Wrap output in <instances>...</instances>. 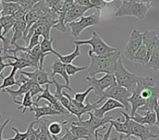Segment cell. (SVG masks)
Listing matches in <instances>:
<instances>
[{
  "label": "cell",
  "mask_w": 159,
  "mask_h": 140,
  "mask_svg": "<svg viewBox=\"0 0 159 140\" xmlns=\"http://www.w3.org/2000/svg\"><path fill=\"white\" fill-rule=\"evenodd\" d=\"M1 16L15 15L21 9V7L19 4L7 0H1Z\"/></svg>",
  "instance_id": "obj_24"
},
{
  "label": "cell",
  "mask_w": 159,
  "mask_h": 140,
  "mask_svg": "<svg viewBox=\"0 0 159 140\" xmlns=\"http://www.w3.org/2000/svg\"><path fill=\"white\" fill-rule=\"evenodd\" d=\"M130 132H129V138L135 137L138 138L139 140H149L151 138H157L158 136L152 132L150 130L151 126H146L144 125H141L135 121H133L130 118Z\"/></svg>",
  "instance_id": "obj_12"
},
{
  "label": "cell",
  "mask_w": 159,
  "mask_h": 140,
  "mask_svg": "<svg viewBox=\"0 0 159 140\" xmlns=\"http://www.w3.org/2000/svg\"><path fill=\"white\" fill-rule=\"evenodd\" d=\"M124 134H120V136H119V139L118 140H139V139H135V138H124ZM117 138H113V139H110V140H116Z\"/></svg>",
  "instance_id": "obj_48"
},
{
  "label": "cell",
  "mask_w": 159,
  "mask_h": 140,
  "mask_svg": "<svg viewBox=\"0 0 159 140\" xmlns=\"http://www.w3.org/2000/svg\"><path fill=\"white\" fill-rule=\"evenodd\" d=\"M62 123H59V122H53L51 124L48 125V132L51 136H60V134L62 131Z\"/></svg>",
  "instance_id": "obj_36"
},
{
  "label": "cell",
  "mask_w": 159,
  "mask_h": 140,
  "mask_svg": "<svg viewBox=\"0 0 159 140\" xmlns=\"http://www.w3.org/2000/svg\"><path fill=\"white\" fill-rule=\"evenodd\" d=\"M17 71H18L17 68L12 67L10 73L7 77H4L3 74H0V77L2 79V85H1V87H0L1 90H4L6 88H9V87H11L13 85H18V86L20 85V84L19 83V81L18 80L17 81L15 80V74H16Z\"/></svg>",
  "instance_id": "obj_25"
},
{
  "label": "cell",
  "mask_w": 159,
  "mask_h": 140,
  "mask_svg": "<svg viewBox=\"0 0 159 140\" xmlns=\"http://www.w3.org/2000/svg\"><path fill=\"white\" fill-rule=\"evenodd\" d=\"M129 103L131 105V111H130V113L129 115L130 116H133L137 113V112L142 109L145 103H146V100L141 96V94L137 91H134L131 95V97L129 98Z\"/></svg>",
  "instance_id": "obj_23"
},
{
  "label": "cell",
  "mask_w": 159,
  "mask_h": 140,
  "mask_svg": "<svg viewBox=\"0 0 159 140\" xmlns=\"http://www.w3.org/2000/svg\"><path fill=\"white\" fill-rule=\"evenodd\" d=\"M120 1H123V0H120ZM141 1L146 2V3H152V2H153V0H141Z\"/></svg>",
  "instance_id": "obj_50"
},
{
  "label": "cell",
  "mask_w": 159,
  "mask_h": 140,
  "mask_svg": "<svg viewBox=\"0 0 159 140\" xmlns=\"http://www.w3.org/2000/svg\"><path fill=\"white\" fill-rule=\"evenodd\" d=\"M152 4L141 0H123L121 6L115 13L116 18L135 17L140 20H144L147 12L151 9Z\"/></svg>",
  "instance_id": "obj_2"
},
{
  "label": "cell",
  "mask_w": 159,
  "mask_h": 140,
  "mask_svg": "<svg viewBox=\"0 0 159 140\" xmlns=\"http://www.w3.org/2000/svg\"><path fill=\"white\" fill-rule=\"evenodd\" d=\"M9 122H10V119H7V120H6V121L2 124L1 129H0V140H5V138H4V129L6 128V125H7Z\"/></svg>",
  "instance_id": "obj_47"
},
{
  "label": "cell",
  "mask_w": 159,
  "mask_h": 140,
  "mask_svg": "<svg viewBox=\"0 0 159 140\" xmlns=\"http://www.w3.org/2000/svg\"><path fill=\"white\" fill-rule=\"evenodd\" d=\"M88 114H89V118L87 121H83V120L77 121V122H69L68 121V123H70V124H72L74 125H79V126L86 127L90 132V134L94 137V135H95V133H96L97 130L104 127L105 125L110 124V122L113 120V117L112 116L104 117V118H99V117L95 116L92 112H89Z\"/></svg>",
  "instance_id": "obj_7"
},
{
  "label": "cell",
  "mask_w": 159,
  "mask_h": 140,
  "mask_svg": "<svg viewBox=\"0 0 159 140\" xmlns=\"http://www.w3.org/2000/svg\"><path fill=\"white\" fill-rule=\"evenodd\" d=\"M106 4L107 3H112V2H114V1H116V0H103Z\"/></svg>",
  "instance_id": "obj_51"
},
{
  "label": "cell",
  "mask_w": 159,
  "mask_h": 140,
  "mask_svg": "<svg viewBox=\"0 0 159 140\" xmlns=\"http://www.w3.org/2000/svg\"><path fill=\"white\" fill-rule=\"evenodd\" d=\"M52 9H50L45 0H41L40 2H38L30 11L27 12L26 16H25V20H26V23H27V27H26V31L24 33V36L27 34L28 31L30 30V28L37 21L39 20L41 18H43L44 16L48 15ZM23 36V37H24ZM23 39V38H22Z\"/></svg>",
  "instance_id": "obj_10"
},
{
  "label": "cell",
  "mask_w": 159,
  "mask_h": 140,
  "mask_svg": "<svg viewBox=\"0 0 159 140\" xmlns=\"http://www.w3.org/2000/svg\"><path fill=\"white\" fill-rule=\"evenodd\" d=\"M63 94L65 96L68 97L69 100H70V103L69 105L67 106V110L68 112H70V114L72 115H75L77 117L78 121H81V117L82 115H84L85 113H89L92 111H94L95 109L99 108V104L97 102H94V103H89V101L87 100L86 104H82V103H79L77 102L76 100L74 99V98H72L69 94H67L66 92L63 91Z\"/></svg>",
  "instance_id": "obj_9"
},
{
  "label": "cell",
  "mask_w": 159,
  "mask_h": 140,
  "mask_svg": "<svg viewBox=\"0 0 159 140\" xmlns=\"http://www.w3.org/2000/svg\"><path fill=\"white\" fill-rule=\"evenodd\" d=\"M61 1V0H45L47 6H48L50 9L54 10V11H55L56 7H58V5L60 4Z\"/></svg>",
  "instance_id": "obj_45"
},
{
  "label": "cell",
  "mask_w": 159,
  "mask_h": 140,
  "mask_svg": "<svg viewBox=\"0 0 159 140\" xmlns=\"http://www.w3.org/2000/svg\"><path fill=\"white\" fill-rule=\"evenodd\" d=\"M75 4L80 5L83 7H90L91 9L95 8L94 6L91 4V0H75Z\"/></svg>",
  "instance_id": "obj_44"
},
{
  "label": "cell",
  "mask_w": 159,
  "mask_h": 140,
  "mask_svg": "<svg viewBox=\"0 0 159 140\" xmlns=\"http://www.w3.org/2000/svg\"><path fill=\"white\" fill-rule=\"evenodd\" d=\"M90 64L88 69L89 76L93 77L99 73L114 74L116 61L121 58V52L119 50L102 56L91 55Z\"/></svg>",
  "instance_id": "obj_1"
},
{
  "label": "cell",
  "mask_w": 159,
  "mask_h": 140,
  "mask_svg": "<svg viewBox=\"0 0 159 140\" xmlns=\"http://www.w3.org/2000/svg\"><path fill=\"white\" fill-rule=\"evenodd\" d=\"M114 74H115L116 83L119 85L127 88L130 93H133L135 91L137 85L142 78V76H139L133 72H130L124 66V63L121 58H119L118 60L116 61Z\"/></svg>",
  "instance_id": "obj_3"
},
{
  "label": "cell",
  "mask_w": 159,
  "mask_h": 140,
  "mask_svg": "<svg viewBox=\"0 0 159 140\" xmlns=\"http://www.w3.org/2000/svg\"><path fill=\"white\" fill-rule=\"evenodd\" d=\"M39 37H40V35H38L37 33H34L33 34V36L31 37V39H30V43H29V45L28 46H26V47H27V50H28V52H30L34 46H36L37 45H39L40 43H39Z\"/></svg>",
  "instance_id": "obj_42"
},
{
  "label": "cell",
  "mask_w": 159,
  "mask_h": 140,
  "mask_svg": "<svg viewBox=\"0 0 159 140\" xmlns=\"http://www.w3.org/2000/svg\"><path fill=\"white\" fill-rule=\"evenodd\" d=\"M101 21V10H96L89 16H83L78 20L73 21L68 24L71 34L74 37H78L81 33L89 27L99 25Z\"/></svg>",
  "instance_id": "obj_6"
},
{
  "label": "cell",
  "mask_w": 159,
  "mask_h": 140,
  "mask_svg": "<svg viewBox=\"0 0 159 140\" xmlns=\"http://www.w3.org/2000/svg\"><path fill=\"white\" fill-rule=\"evenodd\" d=\"M88 69H89V67H86V66H75L73 64L66 65V70H67V73L69 76H74L76 73H78L82 71L88 70Z\"/></svg>",
  "instance_id": "obj_38"
},
{
  "label": "cell",
  "mask_w": 159,
  "mask_h": 140,
  "mask_svg": "<svg viewBox=\"0 0 159 140\" xmlns=\"http://www.w3.org/2000/svg\"><path fill=\"white\" fill-rule=\"evenodd\" d=\"M53 42H54L53 38H50V39L43 38V40L40 42V46H41L42 51L44 53H51V54H54L55 56H57L59 53L53 48Z\"/></svg>",
  "instance_id": "obj_33"
},
{
  "label": "cell",
  "mask_w": 159,
  "mask_h": 140,
  "mask_svg": "<svg viewBox=\"0 0 159 140\" xmlns=\"http://www.w3.org/2000/svg\"><path fill=\"white\" fill-rule=\"evenodd\" d=\"M155 112H157V126L158 127V129H159V107L157 106V108H156V110H155Z\"/></svg>",
  "instance_id": "obj_49"
},
{
  "label": "cell",
  "mask_w": 159,
  "mask_h": 140,
  "mask_svg": "<svg viewBox=\"0 0 159 140\" xmlns=\"http://www.w3.org/2000/svg\"><path fill=\"white\" fill-rule=\"evenodd\" d=\"M43 91H44V88H42V86L40 85H38L35 82L33 83L32 87H31V90H30V93H31V96L33 97V98L35 96H39L41 93H43Z\"/></svg>",
  "instance_id": "obj_40"
},
{
  "label": "cell",
  "mask_w": 159,
  "mask_h": 140,
  "mask_svg": "<svg viewBox=\"0 0 159 140\" xmlns=\"http://www.w3.org/2000/svg\"><path fill=\"white\" fill-rule=\"evenodd\" d=\"M20 72H21L22 74L27 76L29 79L33 80L34 82L37 83L40 85H52L53 84V81L49 80L48 72H46L44 69L43 70L37 69V70H34V72H28L25 71H20Z\"/></svg>",
  "instance_id": "obj_13"
},
{
  "label": "cell",
  "mask_w": 159,
  "mask_h": 140,
  "mask_svg": "<svg viewBox=\"0 0 159 140\" xmlns=\"http://www.w3.org/2000/svg\"><path fill=\"white\" fill-rule=\"evenodd\" d=\"M13 102L15 104H19L20 107L18 108L19 111L22 110V113H25L26 110L29 109L31 112L33 111V108L34 106V102L33 101V97L31 96V93L28 92L23 96L22 101H19V100H13Z\"/></svg>",
  "instance_id": "obj_28"
},
{
  "label": "cell",
  "mask_w": 159,
  "mask_h": 140,
  "mask_svg": "<svg viewBox=\"0 0 159 140\" xmlns=\"http://www.w3.org/2000/svg\"><path fill=\"white\" fill-rule=\"evenodd\" d=\"M63 125H69V127H70V130L71 132L73 133V135L77 138L78 140L80 139H85L89 140L91 138H94L90 132L84 126H79V125H74L70 123H68V121H65V122H62Z\"/></svg>",
  "instance_id": "obj_22"
},
{
  "label": "cell",
  "mask_w": 159,
  "mask_h": 140,
  "mask_svg": "<svg viewBox=\"0 0 159 140\" xmlns=\"http://www.w3.org/2000/svg\"><path fill=\"white\" fill-rule=\"evenodd\" d=\"M11 130L15 133L14 138H12L11 140H26L27 137H28V130H26L24 133L20 132L17 128L15 127H11Z\"/></svg>",
  "instance_id": "obj_41"
},
{
  "label": "cell",
  "mask_w": 159,
  "mask_h": 140,
  "mask_svg": "<svg viewBox=\"0 0 159 140\" xmlns=\"http://www.w3.org/2000/svg\"><path fill=\"white\" fill-rule=\"evenodd\" d=\"M7 1H9V0H7Z\"/></svg>",
  "instance_id": "obj_53"
},
{
  "label": "cell",
  "mask_w": 159,
  "mask_h": 140,
  "mask_svg": "<svg viewBox=\"0 0 159 140\" xmlns=\"http://www.w3.org/2000/svg\"><path fill=\"white\" fill-rule=\"evenodd\" d=\"M146 69H151L154 71H159V38L157 46L151 55L149 63L145 66Z\"/></svg>",
  "instance_id": "obj_30"
},
{
  "label": "cell",
  "mask_w": 159,
  "mask_h": 140,
  "mask_svg": "<svg viewBox=\"0 0 159 140\" xmlns=\"http://www.w3.org/2000/svg\"><path fill=\"white\" fill-rule=\"evenodd\" d=\"M113 128H114V127L110 125V126H109L107 132H106L104 135L100 134V137L102 138V140H110V135H111V132H112V129H113Z\"/></svg>",
  "instance_id": "obj_46"
},
{
  "label": "cell",
  "mask_w": 159,
  "mask_h": 140,
  "mask_svg": "<svg viewBox=\"0 0 159 140\" xmlns=\"http://www.w3.org/2000/svg\"><path fill=\"white\" fill-rule=\"evenodd\" d=\"M75 45L78 46H83V45H89L91 46V49L89 50V57L91 55H97V56H102V55H107L113 52L117 51L118 49L116 47H113L109 46L107 43L104 42V40L96 33L93 32L92 35L89 39L86 40H75L74 41Z\"/></svg>",
  "instance_id": "obj_5"
},
{
  "label": "cell",
  "mask_w": 159,
  "mask_h": 140,
  "mask_svg": "<svg viewBox=\"0 0 159 140\" xmlns=\"http://www.w3.org/2000/svg\"><path fill=\"white\" fill-rule=\"evenodd\" d=\"M92 91H93V88L89 86V87L86 91H84V92L75 93V94H74V99L76 100V101L79 102V103L85 104V102H87V98H88L89 94H90V92H92Z\"/></svg>",
  "instance_id": "obj_37"
},
{
  "label": "cell",
  "mask_w": 159,
  "mask_h": 140,
  "mask_svg": "<svg viewBox=\"0 0 159 140\" xmlns=\"http://www.w3.org/2000/svg\"><path fill=\"white\" fill-rule=\"evenodd\" d=\"M159 35L157 33L155 30H147L143 33V44L146 46L150 58L151 55L157 46V43L158 41Z\"/></svg>",
  "instance_id": "obj_17"
},
{
  "label": "cell",
  "mask_w": 159,
  "mask_h": 140,
  "mask_svg": "<svg viewBox=\"0 0 159 140\" xmlns=\"http://www.w3.org/2000/svg\"><path fill=\"white\" fill-rule=\"evenodd\" d=\"M42 99L47 100V101L48 102L49 105H53V104H55L56 102L59 101V100L55 98L54 94H51V93H50V91H49V85H45V88H44L43 93H41V94L37 97V98H36V100H35V103L37 104V103H38L40 100H42Z\"/></svg>",
  "instance_id": "obj_31"
},
{
  "label": "cell",
  "mask_w": 159,
  "mask_h": 140,
  "mask_svg": "<svg viewBox=\"0 0 159 140\" xmlns=\"http://www.w3.org/2000/svg\"><path fill=\"white\" fill-rule=\"evenodd\" d=\"M130 118L141 124V125H148V126H154L157 125V112H146L144 115H140L138 112L133 115L130 116Z\"/></svg>",
  "instance_id": "obj_20"
},
{
  "label": "cell",
  "mask_w": 159,
  "mask_h": 140,
  "mask_svg": "<svg viewBox=\"0 0 159 140\" xmlns=\"http://www.w3.org/2000/svg\"><path fill=\"white\" fill-rule=\"evenodd\" d=\"M150 60V55L149 52L146 48V46L143 44L142 46L139 48V50L137 51V53L135 54L133 62L141 64L143 66H146L149 63Z\"/></svg>",
  "instance_id": "obj_26"
},
{
  "label": "cell",
  "mask_w": 159,
  "mask_h": 140,
  "mask_svg": "<svg viewBox=\"0 0 159 140\" xmlns=\"http://www.w3.org/2000/svg\"><path fill=\"white\" fill-rule=\"evenodd\" d=\"M81 55L80 53V46L78 45H75V50L70 53V54H67V55H61L60 53L56 56L62 63L64 64H72V62Z\"/></svg>",
  "instance_id": "obj_29"
},
{
  "label": "cell",
  "mask_w": 159,
  "mask_h": 140,
  "mask_svg": "<svg viewBox=\"0 0 159 140\" xmlns=\"http://www.w3.org/2000/svg\"><path fill=\"white\" fill-rule=\"evenodd\" d=\"M39 123V132L36 136V140H50L49 132L47 126V121H38Z\"/></svg>",
  "instance_id": "obj_34"
},
{
  "label": "cell",
  "mask_w": 159,
  "mask_h": 140,
  "mask_svg": "<svg viewBox=\"0 0 159 140\" xmlns=\"http://www.w3.org/2000/svg\"><path fill=\"white\" fill-rule=\"evenodd\" d=\"M36 123H37V121H34V122H32L29 125V126L27 128V130H28V137H27L26 140H36V136H37V134L39 132V127L37 129L34 128V125Z\"/></svg>",
  "instance_id": "obj_39"
},
{
  "label": "cell",
  "mask_w": 159,
  "mask_h": 140,
  "mask_svg": "<svg viewBox=\"0 0 159 140\" xmlns=\"http://www.w3.org/2000/svg\"><path fill=\"white\" fill-rule=\"evenodd\" d=\"M50 68H51V71H52V73H51V78L52 79L55 78L56 74H59L63 78V80L65 82V85L70 86V76L67 73L66 64L62 63L59 59H54Z\"/></svg>",
  "instance_id": "obj_18"
},
{
  "label": "cell",
  "mask_w": 159,
  "mask_h": 140,
  "mask_svg": "<svg viewBox=\"0 0 159 140\" xmlns=\"http://www.w3.org/2000/svg\"><path fill=\"white\" fill-rule=\"evenodd\" d=\"M52 81H53V85H54L55 87H56L54 96H55V98H56L59 101L63 98V89H68L70 92H72L73 94H75V92L73 91V89H72L70 86H68L67 85H61V84L58 83V82L56 81L55 78H53Z\"/></svg>",
  "instance_id": "obj_32"
},
{
  "label": "cell",
  "mask_w": 159,
  "mask_h": 140,
  "mask_svg": "<svg viewBox=\"0 0 159 140\" xmlns=\"http://www.w3.org/2000/svg\"><path fill=\"white\" fill-rule=\"evenodd\" d=\"M86 80L89 85L93 88L94 94L99 97V98L108 87H110L116 82L115 74H105L101 78H96L95 76H89L86 78Z\"/></svg>",
  "instance_id": "obj_8"
},
{
  "label": "cell",
  "mask_w": 159,
  "mask_h": 140,
  "mask_svg": "<svg viewBox=\"0 0 159 140\" xmlns=\"http://www.w3.org/2000/svg\"><path fill=\"white\" fill-rule=\"evenodd\" d=\"M64 125V128H65V134L63 137L61 138V140H78L74 135L73 133L71 132L70 130V127H69V125Z\"/></svg>",
  "instance_id": "obj_43"
},
{
  "label": "cell",
  "mask_w": 159,
  "mask_h": 140,
  "mask_svg": "<svg viewBox=\"0 0 159 140\" xmlns=\"http://www.w3.org/2000/svg\"><path fill=\"white\" fill-rule=\"evenodd\" d=\"M116 109H125V107L123 104H121L117 100H115L113 98H108L101 107L95 109L93 111V113L95 116H97L99 118H104V115L107 112L114 111Z\"/></svg>",
  "instance_id": "obj_15"
},
{
  "label": "cell",
  "mask_w": 159,
  "mask_h": 140,
  "mask_svg": "<svg viewBox=\"0 0 159 140\" xmlns=\"http://www.w3.org/2000/svg\"><path fill=\"white\" fill-rule=\"evenodd\" d=\"M11 2H15L17 4H19L21 8L23 10H25L26 12L30 11L38 2H40L41 0H9Z\"/></svg>",
  "instance_id": "obj_35"
},
{
  "label": "cell",
  "mask_w": 159,
  "mask_h": 140,
  "mask_svg": "<svg viewBox=\"0 0 159 140\" xmlns=\"http://www.w3.org/2000/svg\"><path fill=\"white\" fill-rule=\"evenodd\" d=\"M16 22V18L15 15L11 16H1L0 19V24L2 28L1 35L0 36H5L11 29H13V26Z\"/></svg>",
  "instance_id": "obj_27"
},
{
  "label": "cell",
  "mask_w": 159,
  "mask_h": 140,
  "mask_svg": "<svg viewBox=\"0 0 159 140\" xmlns=\"http://www.w3.org/2000/svg\"><path fill=\"white\" fill-rule=\"evenodd\" d=\"M122 115L124 116V121L121 122V118H117L116 120H112L110 122V125L116 129V131L119 134H124L126 138H129V132H130V115L126 112H122Z\"/></svg>",
  "instance_id": "obj_14"
},
{
  "label": "cell",
  "mask_w": 159,
  "mask_h": 140,
  "mask_svg": "<svg viewBox=\"0 0 159 140\" xmlns=\"http://www.w3.org/2000/svg\"><path fill=\"white\" fill-rule=\"evenodd\" d=\"M132 93H130L127 88L119 85L116 82L111 85L110 87H108L101 96V98L96 101L98 104H100L101 102H102L104 99H108V98H113L115 100H117L118 102H120L121 104L124 105L125 110L127 111V112L129 114L130 111H131V105L129 103V98L131 97Z\"/></svg>",
  "instance_id": "obj_4"
},
{
  "label": "cell",
  "mask_w": 159,
  "mask_h": 140,
  "mask_svg": "<svg viewBox=\"0 0 159 140\" xmlns=\"http://www.w3.org/2000/svg\"><path fill=\"white\" fill-rule=\"evenodd\" d=\"M34 113V119L35 121H39L42 117L45 116H54V115H61V113L57 111H55L49 104L46 106H38L34 102V106L32 111Z\"/></svg>",
  "instance_id": "obj_19"
},
{
  "label": "cell",
  "mask_w": 159,
  "mask_h": 140,
  "mask_svg": "<svg viewBox=\"0 0 159 140\" xmlns=\"http://www.w3.org/2000/svg\"><path fill=\"white\" fill-rule=\"evenodd\" d=\"M33 83H34V81L31 80V79H29L26 83L21 84V85L19 86V88H18L17 90H13V89H10V88H6V89L2 90V92H3V93H7V94H9L10 97L12 98V99L15 100L16 98H23V96H24L26 93L30 92Z\"/></svg>",
  "instance_id": "obj_21"
},
{
  "label": "cell",
  "mask_w": 159,
  "mask_h": 140,
  "mask_svg": "<svg viewBox=\"0 0 159 140\" xmlns=\"http://www.w3.org/2000/svg\"><path fill=\"white\" fill-rule=\"evenodd\" d=\"M91 9L90 7H83L80 5H76L75 4L66 13L65 16V24H69L73 21H75L77 19H80L83 17V15L88 11Z\"/></svg>",
  "instance_id": "obj_16"
},
{
  "label": "cell",
  "mask_w": 159,
  "mask_h": 140,
  "mask_svg": "<svg viewBox=\"0 0 159 140\" xmlns=\"http://www.w3.org/2000/svg\"><path fill=\"white\" fill-rule=\"evenodd\" d=\"M142 45H143V33H141L137 29H133L125 46L124 57L128 60L133 61L135 54L137 53L139 48L142 46Z\"/></svg>",
  "instance_id": "obj_11"
},
{
  "label": "cell",
  "mask_w": 159,
  "mask_h": 140,
  "mask_svg": "<svg viewBox=\"0 0 159 140\" xmlns=\"http://www.w3.org/2000/svg\"><path fill=\"white\" fill-rule=\"evenodd\" d=\"M158 107H159V99H158Z\"/></svg>",
  "instance_id": "obj_52"
}]
</instances>
